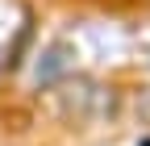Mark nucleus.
Returning <instances> with one entry per match:
<instances>
[{
    "mask_svg": "<svg viewBox=\"0 0 150 146\" xmlns=\"http://www.w3.org/2000/svg\"><path fill=\"white\" fill-rule=\"evenodd\" d=\"M134 113H138L142 121H150V88H142V92L134 96Z\"/></svg>",
    "mask_w": 150,
    "mask_h": 146,
    "instance_id": "obj_1",
    "label": "nucleus"
}]
</instances>
